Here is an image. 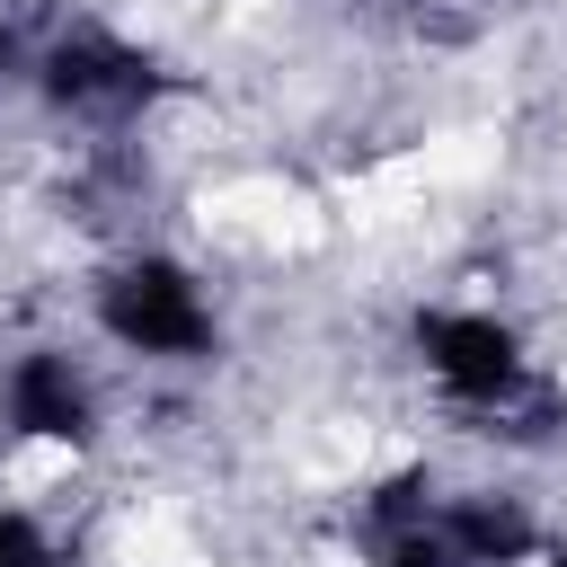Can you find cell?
<instances>
[{
    "instance_id": "obj_1",
    "label": "cell",
    "mask_w": 567,
    "mask_h": 567,
    "mask_svg": "<svg viewBox=\"0 0 567 567\" xmlns=\"http://www.w3.org/2000/svg\"><path fill=\"white\" fill-rule=\"evenodd\" d=\"M97 328L133 354H204L213 346V310L195 292V275L177 257H133L97 284Z\"/></svg>"
},
{
    "instance_id": "obj_2",
    "label": "cell",
    "mask_w": 567,
    "mask_h": 567,
    "mask_svg": "<svg viewBox=\"0 0 567 567\" xmlns=\"http://www.w3.org/2000/svg\"><path fill=\"white\" fill-rule=\"evenodd\" d=\"M416 354H425V372H434L461 408H505V399H523V346H514V328L487 319V310H425V319H416Z\"/></svg>"
},
{
    "instance_id": "obj_3",
    "label": "cell",
    "mask_w": 567,
    "mask_h": 567,
    "mask_svg": "<svg viewBox=\"0 0 567 567\" xmlns=\"http://www.w3.org/2000/svg\"><path fill=\"white\" fill-rule=\"evenodd\" d=\"M44 97H53L62 115L124 124V115H142V106L159 97V71H151L133 44H115V35H62V44L44 53Z\"/></svg>"
},
{
    "instance_id": "obj_4",
    "label": "cell",
    "mask_w": 567,
    "mask_h": 567,
    "mask_svg": "<svg viewBox=\"0 0 567 567\" xmlns=\"http://www.w3.org/2000/svg\"><path fill=\"white\" fill-rule=\"evenodd\" d=\"M0 408H9V425H18V434H35V443H89V425H97V399H89L80 363H71V354H53V346H35V354H18V363H9Z\"/></svg>"
},
{
    "instance_id": "obj_5",
    "label": "cell",
    "mask_w": 567,
    "mask_h": 567,
    "mask_svg": "<svg viewBox=\"0 0 567 567\" xmlns=\"http://www.w3.org/2000/svg\"><path fill=\"white\" fill-rule=\"evenodd\" d=\"M443 523V540L461 549V567H523L532 549H540V532H532V514L514 505V496H461L452 514H434Z\"/></svg>"
},
{
    "instance_id": "obj_6",
    "label": "cell",
    "mask_w": 567,
    "mask_h": 567,
    "mask_svg": "<svg viewBox=\"0 0 567 567\" xmlns=\"http://www.w3.org/2000/svg\"><path fill=\"white\" fill-rule=\"evenodd\" d=\"M372 532H416V523H434V478L425 470H399V478H381L372 487Z\"/></svg>"
},
{
    "instance_id": "obj_7",
    "label": "cell",
    "mask_w": 567,
    "mask_h": 567,
    "mask_svg": "<svg viewBox=\"0 0 567 567\" xmlns=\"http://www.w3.org/2000/svg\"><path fill=\"white\" fill-rule=\"evenodd\" d=\"M381 567H461V549L443 540V523H416V532H381Z\"/></svg>"
},
{
    "instance_id": "obj_8",
    "label": "cell",
    "mask_w": 567,
    "mask_h": 567,
    "mask_svg": "<svg viewBox=\"0 0 567 567\" xmlns=\"http://www.w3.org/2000/svg\"><path fill=\"white\" fill-rule=\"evenodd\" d=\"M0 567H62V549H53L27 514H0Z\"/></svg>"
},
{
    "instance_id": "obj_9",
    "label": "cell",
    "mask_w": 567,
    "mask_h": 567,
    "mask_svg": "<svg viewBox=\"0 0 567 567\" xmlns=\"http://www.w3.org/2000/svg\"><path fill=\"white\" fill-rule=\"evenodd\" d=\"M0 62H9V18H0Z\"/></svg>"
}]
</instances>
